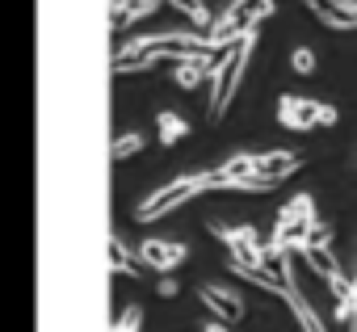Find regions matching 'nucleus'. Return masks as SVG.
<instances>
[{"label":"nucleus","mask_w":357,"mask_h":332,"mask_svg":"<svg viewBox=\"0 0 357 332\" xmlns=\"http://www.w3.org/2000/svg\"><path fill=\"white\" fill-rule=\"evenodd\" d=\"M252 34H244L236 47H227L219 59H215V72H211V105H206V118L211 122H219L227 110H231V101H236V89H240V80H244V68H248V55H252Z\"/></svg>","instance_id":"nucleus-1"},{"label":"nucleus","mask_w":357,"mask_h":332,"mask_svg":"<svg viewBox=\"0 0 357 332\" xmlns=\"http://www.w3.org/2000/svg\"><path fill=\"white\" fill-rule=\"evenodd\" d=\"M206 190H215V173H185V177H172L168 186H160L155 194H147V198L135 206V223H155V219H164L168 211L194 202V198L206 194Z\"/></svg>","instance_id":"nucleus-2"},{"label":"nucleus","mask_w":357,"mask_h":332,"mask_svg":"<svg viewBox=\"0 0 357 332\" xmlns=\"http://www.w3.org/2000/svg\"><path fill=\"white\" fill-rule=\"evenodd\" d=\"M273 9H278V0H236V5L211 26V47L215 51H227V47H236L244 34H252L265 17H273Z\"/></svg>","instance_id":"nucleus-3"},{"label":"nucleus","mask_w":357,"mask_h":332,"mask_svg":"<svg viewBox=\"0 0 357 332\" xmlns=\"http://www.w3.org/2000/svg\"><path fill=\"white\" fill-rule=\"evenodd\" d=\"M278 122L286 130H315V126H336V110L324 105V101H311V97H278Z\"/></svg>","instance_id":"nucleus-4"},{"label":"nucleus","mask_w":357,"mask_h":332,"mask_svg":"<svg viewBox=\"0 0 357 332\" xmlns=\"http://www.w3.org/2000/svg\"><path fill=\"white\" fill-rule=\"evenodd\" d=\"M211 236L215 240H223L227 248H231V261H240V265H261V257H265V248L273 244V240H265L257 227H211Z\"/></svg>","instance_id":"nucleus-5"},{"label":"nucleus","mask_w":357,"mask_h":332,"mask_svg":"<svg viewBox=\"0 0 357 332\" xmlns=\"http://www.w3.org/2000/svg\"><path fill=\"white\" fill-rule=\"evenodd\" d=\"M185 257H190V248H185L181 240H155V236H151V240L139 244V261H143L147 269H160V273L185 265Z\"/></svg>","instance_id":"nucleus-6"},{"label":"nucleus","mask_w":357,"mask_h":332,"mask_svg":"<svg viewBox=\"0 0 357 332\" xmlns=\"http://www.w3.org/2000/svg\"><path fill=\"white\" fill-rule=\"evenodd\" d=\"M198 299H202V303L223 319V324H240V319H244V311H248V307H244V299H240L236 290L219 286V282H202V286H198Z\"/></svg>","instance_id":"nucleus-7"},{"label":"nucleus","mask_w":357,"mask_h":332,"mask_svg":"<svg viewBox=\"0 0 357 332\" xmlns=\"http://www.w3.org/2000/svg\"><path fill=\"white\" fill-rule=\"evenodd\" d=\"M298 164H303V160H298L294 151H261V156H257V173L269 177L273 186H282L286 177L298 173Z\"/></svg>","instance_id":"nucleus-8"},{"label":"nucleus","mask_w":357,"mask_h":332,"mask_svg":"<svg viewBox=\"0 0 357 332\" xmlns=\"http://www.w3.org/2000/svg\"><path fill=\"white\" fill-rule=\"evenodd\" d=\"M311 219H278V232L269 236L273 248H286V252H303L307 240H311Z\"/></svg>","instance_id":"nucleus-9"},{"label":"nucleus","mask_w":357,"mask_h":332,"mask_svg":"<svg viewBox=\"0 0 357 332\" xmlns=\"http://www.w3.org/2000/svg\"><path fill=\"white\" fill-rule=\"evenodd\" d=\"M307 9L332 30H357V13L344 9V0H307Z\"/></svg>","instance_id":"nucleus-10"},{"label":"nucleus","mask_w":357,"mask_h":332,"mask_svg":"<svg viewBox=\"0 0 357 332\" xmlns=\"http://www.w3.org/2000/svg\"><path fill=\"white\" fill-rule=\"evenodd\" d=\"M109 269L114 273H122V278H143V261L139 257H130L126 252V244H122V236H109Z\"/></svg>","instance_id":"nucleus-11"},{"label":"nucleus","mask_w":357,"mask_h":332,"mask_svg":"<svg viewBox=\"0 0 357 332\" xmlns=\"http://www.w3.org/2000/svg\"><path fill=\"white\" fill-rule=\"evenodd\" d=\"M303 261H307V269H315L324 282H328L332 273H340V265H336V257H332V244H307V248H303Z\"/></svg>","instance_id":"nucleus-12"},{"label":"nucleus","mask_w":357,"mask_h":332,"mask_svg":"<svg viewBox=\"0 0 357 332\" xmlns=\"http://www.w3.org/2000/svg\"><path fill=\"white\" fill-rule=\"evenodd\" d=\"M286 303H290V311H294V319H298V328H303V332H328V328H324V319L315 315V307L307 303V294H303V290H290V294H286Z\"/></svg>","instance_id":"nucleus-13"},{"label":"nucleus","mask_w":357,"mask_h":332,"mask_svg":"<svg viewBox=\"0 0 357 332\" xmlns=\"http://www.w3.org/2000/svg\"><path fill=\"white\" fill-rule=\"evenodd\" d=\"M155 126H160V143H164V147H172V143H181V139L190 135V122H185L181 114H172V110H160Z\"/></svg>","instance_id":"nucleus-14"},{"label":"nucleus","mask_w":357,"mask_h":332,"mask_svg":"<svg viewBox=\"0 0 357 332\" xmlns=\"http://www.w3.org/2000/svg\"><path fill=\"white\" fill-rule=\"evenodd\" d=\"M143 143H147V139H143L139 130H122V135L114 139L109 156H114V160H130V156H139V151H143Z\"/></svg>","instance_id":"nucleus-15"},{"label":"nucleus","mask_w":357,"mask_h":332,"mask_svg":"<svg viewBox=\"0 0 357 332\" xmlns=\"http://www.w3.org/2000/svg\"><path fill=\"white\" fill-rule=\"evenodd\" d=\"M282 219H311V223H319V219H315V198H311V194H294V198L282 206Z\"/></svg>","instance_id":"nucleus-16"},{"label":"nucleus","mask_w":357,"mask_h":332,"mask_svg":"<svg viewBox=\"0 0 357 332\" xmlns=\"http://www.w3.org/2000/svg\"><path fill=\"white\" fill-rule=\"evenodd\" d=\"M151 68H160L155 55H114V72L118 76L122 72H151Z\"/></svg>","instance_id":"nucleus-17"},{"label":"nucleus","mask_w":357,"mask_h":332,"mask_svg":"<svg viewBox=\"0 0 357 332\" xmlns=\"http://www.w3.org/2000/svg\"><path fill=\"white\" fill-rule=\"evenodd\" d=\"M328 294H332V303H340V299H357V278L332 273V278H328Z\"/></svg>","instance_id":"nucleus-18"},{"label":"nucleus","mask_w":357,"mask_h":332,"mask_svg":"<svg viewBox=\"0 0 357 332\" xmlns=\"http://www.w3.org/2000/svg\"><path fill=\"white\" fill-rule=\"evenodd\" d=\"M168 5H172V9H181L185 17H194L198 26H211V13H206L202 0H168Z\"/></svg>","instance_id":"nucleus-19"},{"label":"nucleus","mask_w":357,"mask_h":332,"mask_svg":"<svg viewBox=\"0 0 357 332\" xmlns=\"http://www.w3.org/2000/svg\"><path fill=\"white\" fill-rule=\"evenodd\" d=\"M139 324H143V307L139 303H130L122 315H118V324H114V332H139Z\"/></svg>","instance_id":"nucleus-20"},{"label":"nucleus","mask_w":357,"mask_h":332,"mask_svg":"<svg viewBox=\"0 0 357 332\" xmlns=\"http://www.w3.org/2000/svg\"><path fill=\"white\" fill-rule=\"evenodd\" d=\"M290 68H294L298 76H311V72H315V51H311V47H298V51L290 55Z\"/></svg>","instance_id":"nucleus-21"},{"label":"nucleus","mask_w":357,"mask_h":332,"mask_svg":"<svg viewBox=\"0 0 357 332\" xmlns=\"http://www.w3.org/2000/svg\"><path fill=\"white\" fill-rule=\"evenodd\" d=\"M155 290H160V299H176V294H181V286H176V278H172V273H164V278L155 282Z\"/></svg>","instance_id":"nucleus-22"},{"label":"nucleus","mask_w":357,"mask_h":332,"mask_svg":"<svg viewBox=\"0 0 357 332\" xmlns=\"http://www.w3.org/2000/svg\"><path fill=\"white\" fill-rule=\"evenodd\" d=\"M307 244H332V232H328L324 223H315V227H311V240H307Z\"/></svg>","instance_id":"nucleus-23"},{"label":"nucleus","mask_w":357,"mask_h":332,"mask_svg":"<svg viewBox=\"0 0 357 332\" xmlns=\"http://www.w3.org/2000/svg\"><path fill=\"white\" fill-rule=\"evenodd\" d=\"M202 332H227V324H202Z\"/></svg>","instance_id":"nucleus-24"},{"label":"nucleus","mask_w":357,"mask_h":332,"mask_svg":"<svg viewBox=\"0 0 357 332\" xmlns=\"http://www.w3.org/2000/svg\"><path fill=\"white\" fill-rule=\"evenodd\" d=\"M349 328H353V332H357V319H353V324H349Z\"/></svg>","instance_id":"nucleus-25"}]
</instances>
